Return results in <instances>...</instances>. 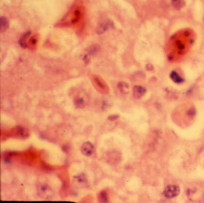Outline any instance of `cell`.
Instances as JSON below:
<instances>
[{
  "label": "cell",
  "mask_w": 204,
  "mask_h": 203,
  "mask_svg": "<svg viewBox=\"0 0 204 203\" xmlns=\"http://www.w3.org/2000/svg\"><path fill=\"white\" fill-rule=\"evenodd\" d=\"M38 194L41 198L44 199H50L52 197L53 191L51 188L46 183L39 184L37 186Z\"/></svg>",
  "instance_id": "1"
},
{
  "label": "cell",
  "mask_w": 204,
  "mask_h": 203,
  "mask_svg": "<svg viewBox=\"0 0 204 203\" xmlns=\"http://www.w3.org/2000/svg\"><path fill=\"white\" fill-rule=\"evenodd\" d=\"M180 193V188L174 184L168 186L164 190L163 194L168 198H172L178 196Z\"/></svg>",
  "instance_id": "2"
},
{
  "label": "cell",
  "mask_w": 204,
  "mask_h": 203,
  "mask_svg": "<svg viewBox=\"0 0 204 203\" xmlns=\"http://www.w3.org/2000/svg\"><path fill=\"white\" fill-rule=\"evenodd\" d=\"M94 150L93 145L92 143L87 142L83 144L81 147V152L83 155L87 157H89L92 155Z\"/></svg>",
  "instance_id": "3"
},
{
  "label": "cell",
  "mask_w": 204,
  "mask_h": 203,
  "mask_svg": "<svg viewBox=\"0 0 204 203\" xmlns=\"http://www.w3.org/2000/svg\"><path fill=\"white\" fill-rule=\"evenodd\" d=\"M146 93V89L142 86L135 85L133 88V95L134 98L140 99L142 98Z\"/></svg>",
  "instance_id": "4"
},
{
  "label": "cell",
  "mask_w": 204,
  "mask_h": 203,
  "mask_svg": "<svg viewBox=\"0 0 204 203\" xmlns=\"http://www.w3.org/2000/svg\"><path fill=\"white\" fill-rule=\"evenodd\" d=\"M93 81H94V82L95 83V84H97V87L101 91L105 92H108V86L101 78H100L98 76H95L93 77Z\"/></svg>",
  "instance_id": "5"
},
{
  "label": "cell",
  "mask_w": 204,
  "mask_h": 203,
  "mask_svg": "<svg viewBox=\"0 0 204 203\" xmlns=\"http://www.w3.org/2000/svg\"><path fill=\"white\" fill-rule=\"evenodd\" d=\"M31 34V31H28L26 32L25 34H23L21 36L19 40V44L21 46V47L23 49H26L28 47V39L30 36Z\"/></svg>",
  "instance_id": "6"
},
{
  "label": "cell",
  "mask_w": 204,
  "mask_h": 203,
  "mask_svg": "<svg viewBox=\"0 0 204 203\" xmlns=\"http://www.w3.org/2000/svg\"><path fill=\"white\" fill-rule=\"evenodd\" d=\"M74 183L77 184V185L82 187V186H84L86 184L87 180H86V178L84 174H81L80 175L74 176Z\"/></svg>",
  "instance_id": "7"
},
{
  "label": "cell",
  "mask_w": 204,
  "mask_h": 203,
  "mask_svg": "<svg viewBox=\"0 0 204 203\" xmlns=\"http://www.w3.org/2000/svg\"><path fill=\"white\" fill-rule=\"evenodd\" d=\"M9 27V21L5 16H1L0 18V29L1 32L5 31Z\"/></svg>",
  "instance_id": "8"
},
{
  "label": "cell",
  "mask_w": 204,
  "mask_h": 203,
  "mask_svg": "<svg viewBox=\"0 0 204 203\" xmlns=\"http://www.w3.org/2000/svg\"><path fill=\"white\" fill-rule=\"evenodd\" d=\"M170 77L176 83H182L184 81L183 78L175 71H172L171 73Z\"/></svg>",
  "instance_id": "9"
},
{
  "label": "cell",
  "mask_w": 204,
  "mask_h": 203,
  "mask_svg": "<svg viewBox=\"0 0 204 203\" xmlns=\"http://www.w3.org/2000/svg\"><path fill=\"white\" fill-rule=\"evenodd\" d=\"M110 26H111V23L110 22L102 23V24L97 29V33L98 35H101V34H104L109 28Z\"/></svg>",
  "instance_id": "10"
},
{
  "label": "cell",
  "mask_w": 204,
  "mask_h": 203,
  "mask_svg": "<svg viewBox=\"0 0 204 203\" xmlns=\"http://www.w3.org/2000/svg\"><path fill=\"white\" fill-rule=\"evenodd\" d=\"M118 88L120 90V91L124 94H127L129 93V86L126 82H120V83H119Z\"/></svg>",
  "instance_id": "11"
},
{
  "label": "cell",
  "mask_w": 204,
  "mask_h": 203,
  "mask_svg": "<svg viewBox=\"0 0 204 203\" xmlns=\"http://www.w3.org/2000/svg\"><path fill=\"white\" fill-rule=\"evenodd\" d=\"M184 0H172V6L177 10H180L185 6Z\"/></svg>",
  "instance_id": "12"
},
{
  "label": "cell",
  "mask_w": 204,
  "mask_h": 203,
  "mask_svg": "<svg viewBox=\"0 0 204 203\" xmlns=\"http://www.w3.org/2000/svg\"><path fill=\"white\" fill-rule=\"evenodd\" d=\"M39 42V37L38 36L35 35L32 36L28 42V47L31 49H34L37 46Z\"/></svg>",
  "instance_id": "13"
},
{
  "label": "cell",
  "mask_w": 204,
  "mask_h": 203,
  "mask_svg": "<svg viewBox=\"0 0 204 203\" xmlns=\"http://www.w3.org/2000/svg\"><path fill=\"white\" fill-rule=\"evenodd\" d=\"M74 102L75 105L77 108H82L84 107V106L86 105V102H85L84 99L82 97H80L76 98L74 100Z\"/></svg>",
  "instance_id": "14"
},
{
  "label": "cell",
  "mask_w": 204,
  "mask_h": 203,
  "mask_svg": "<svg viewBox=\"0 0 204 203\" xmlns=\"http://www.w3.org/2000/svg\"><path fill=\"white\" fill-rule=\"evenodd\" d=\"M100 49V46L98 45H93L91 46L88 50V55L91 57H94L98 53Z\"/></svg>",
  "instance_id": "15"
},
{
  "label": "cell",
  "mask_w": 204,
  "mask_h": 203,
  "mask_svg": "<svg viewBox=\"0 0 204 203\" xmlns=\"http://www.w3.org/2000/svg\"><path fill=\"white\" fill-rule=\"evenodd\" d=\"M100 200L102 203H107L108 201V195H107V192L105 191H103L100 192Z\"/></svg>",
  "instance_id": "16"
},
{
  "label": "cell",
  "mask_w": 204,
  "mask_h": 203,
  "mask_svg": "<svg viewBox=\"0 0 204 203\" xmlns=\"http://www.w3.org/2000/svg\"><path fill=\"white\" fill-rule=\"evenodd\" d=\"M119 118V116L117 115H110L108 117V119H109L110 121H115L116 119H117Z\"/></svg>",
  "instance_id": "17"
},
{
  "label": "cell",
  "mask_w": 204,
  "mask_h": 203,
  "mask_svg": "<svg viewBox=\"0 0 204 203\" xmlns=\"http://www.w3.org/2000/svg\"><path fill=\"white\" fill-rule=\"evenodd\" d=\"M89 55H84L83 58V60L84 61V62L86 64H88L89 62V61H90V59H89Z\"/></svg>",
  "instance_id": "18"
},
{
  "label": "cell",
  "mask_w": 204,
  "mask_h": 203,
  "mask_svg": "<svg viewBox=\"0 0 204 203\" xmlns=\"http://www.w3.org/2000/svg\"></svg>",
  "instance_id": "19"
}]
</instances>
